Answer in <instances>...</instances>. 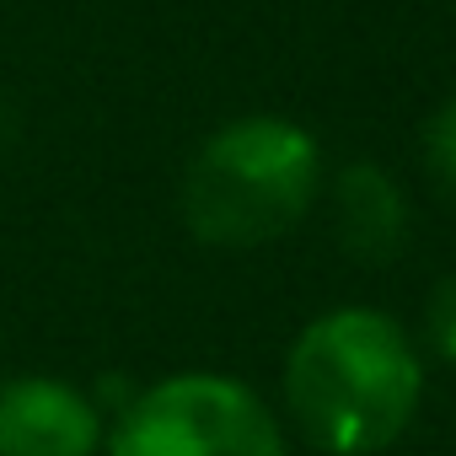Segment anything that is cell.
<instances>
[{"mask_svg":"<svg viewBox=\"0 0 456 456\" xmlns=\"http://www.w3.org/2000/svg\"><path fill=\"white\" fill-rule=\"evenodd\" d=\"M424 344L435 360L456 365V269L435 280V290L424 296Z\"/></svg>","mask_w":456,"mask_h":456,"instance_id":"7","label":"cell"},{"mask_svg":"<svg viewBox=\"0 0 456 456\" xmlns=\"http://www.w3.org/2000/svg\"><path fill=\"white\" fill-rule=\"evenodd\" d=\"M451 6H456V0H451Z\"/></svg>","mask_w":456,"mask_h":456,"instance_id":"8","label":"cell"},{"mask_svg":"<svg viewBox=\"0 0 456 456\" xmlns=\"http://www.w3.org/2000/svg\"><path fill=\"white\" fill-rule=\"evenodd\" d=\"M424 167L435 177V188L456 204V92L429 113L424 124Z\"/></svg>","mask_w":456,"mask_h":456,"instance_id":"6","label":"cell"},{"mask_svg":"<svg viewBox=\"0 0 456 456\" xmlns=\"http://www.w3.org/2000/svg\"><path fill=\"white\" fill-rule=\"evenodd\" d=\"M108 440L102 408L60 376L0 381V456H97Z\"/></svg>","mask_w":456,"mask_h":456,"instance_id":"4","label":"cell"},{"mask_svg":"<svg viewBox=\"0 0 456 456\" xmlns=\"http://www.w3.org/2000/svg\"><path fill=\"white\" fill-rule=\"evenodd\" d=\"M108 456H290L285 419L258 387L225 370H177L124 403Z\"/></svg>","mask_w":456,"mask_h":456,"instance_id":"3","label":"cell"},{"mask_svg":"<svg viewBox=\"0 0 456 456\" xmlns=\"http://www.w3.org/2000/svg\"><path fill=\"white\" fill-rule=\"evenodd\" d=\"M333 237L338 248L365 264V269H381V264H397L408 253V237H413V204L403 193V183L376 167V161H349L338 177H333Z\"/></svg>","mask_w":456,"mask_h":456,"instance_id":"5","label":"cell"},{"mask_svg":"<svg viewBox=\"0 0 456 456\" xmlns=\"http://www.w3.org/2000/svg\"><path fill=\"white\" fill-rule=\"evenodd\" d=\"M424 344L381 306L312 317L280 365L285 424L322 456H381L424 408Z\"/></svg>","mask_w":456,"mask_h":456,"instance_id":"1","label":"cell"},{"mask_svg":"<svg viewBox=\"0 0 456 456\" xmlns=\"http://www.w3.org/2000/svg\"><path fill=\"white\" fill-rule=\"evenodd\" d=\"M322 193V151L312 129L280 113L220 124L183 172V220L204 248H264L306 220Z\"/></svg>","mask_w":456,"mask_h":456,"instance_id":"2","label":"cell"}]
</instances>
